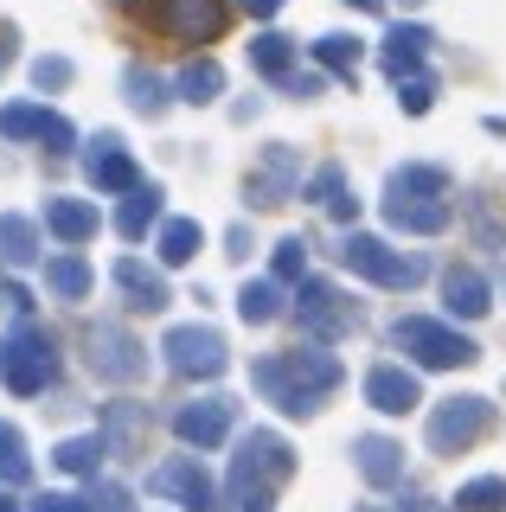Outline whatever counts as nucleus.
<instances>
[{"mask_svg": "<svg viewBox=\"0 0 506 512\" xmlns=\"http://www.w3.org/2000/svg\"><path fill=\"white\" fill-rule=\"evenodd\" d=\"M250 384H257L282 416H314L321 397L340 384V359H334V352H302V346H295V352H270V359L250 365Z\"/></svg>", "mask_w": 506, "mask_h": 512, "instance_id": "1", "label": "nucleus"}, {"mask_svg": "<svg viewBox=\"0 0 506 512\" xmlns=\"http://www.w3.org/2000/svg\"><path fill=\"white\" fill-rule=\"evenodd\" d=\"M289 474H295L289 442H282L276 429H250L244 448H237V461H231V500H237V512H270L276 487Z\"/></svg>", "mask_w": 506, "mask_h": 512, "instance_id": "2", "label": "nucleus"}, {"mask_svg": "<svg viewBox=\"0 0 506 512\" xmlns=\"http://www.w3.org/2000/svg\"><path fill=\"white\" fill-rule=\"evenodd\" d=\"M52 378H58V346H52V333L33 327V320H20V327L0 340V384H7L13 397H39Z\"/></svg>", "mask_w": 506, "mask_h": 512, "instance_id": "3", "label": "nucleus"}, {"mask_svg": "<svg viewBox=\"0 0 506 512\" xmlns=\"http://www.w3.org/2000/svg\"><path fill=\"white\" fill-rule=\"evenodd\" d=\"M122 7L173 45H205L225 32V0H122Z\"/></svg>", "mask_w": 506, "mask_h": 512, "instance_id": "4", "label": "nucleus"}, {"mask_svg": "<svg viewBox=\"0 0 506 512\" xmlns=\"http://www.w3.org/2000/svg\"><path fill=\"white\" fill-rule=\"evenodd\" d=\"M417 365H430V372H442V365H474L481 359V346L468 340V333H455V327H442V320H430V314H410V320H398V333H391Z\"/></svg>", "mask_w": 506, "mask_h": 512, "instance_id": "5", "label": "nucleus"}, {"mask_svg": "<svg viewBox=\"0 0 506 512\" xmlns=\"http://www.w3.org/2000/svg\"><path fill=\"white\" fill-rule=\"evenodd\" d=\"M84 359H90V372L109 378V384H135L141 372H148V346L135 340L129 327H116V320H97V327L84 333Z\"/></svg>", "mask_w": 506, "mask_h": 512, "instance_id": "6", "label": "nucleus"}, {"mask_svg": "<svg viewBox=\"0 0 506 512\" xmlns=\"http://www.w3.org/2000/svg\"><path fill=\"white\" fill-rule=\"evenodd\" d=\"M494 429V404L487 397H449L436 416H430V448L436 455H462Z\"/></svg>", "mask_w": 506, "mask_h": 512, "instance_id": "7", "label": "nucleus"}, {"mask_svg": "<svg viewBox=\"0 0 506 512\" xmlns=\"http://www.w3.org/2000/svg\"><path fill=\"white\" fill-rule=\"evenodd\" d=\"M302 192V154L295 148H263L257 154V167L244 173V199L257 205V212H270V205H282V199H295Z\"/></svg>", "mask_w": 506, "mask_h": 512, "instance_id": "8", "label": "nucleus"}, {"mask_svg": "<svg viewBox=\"0 0 506 512\" xmlns=\"http://www.w3.org/2000/svg\"><path fill=\"white\" fill-rule=\"evenodd\" d=\"M340 263L353 269V276H366V282H378V288H410V282L423 276V269L410 263L404 250L378 244V237H346V244H340Z\"/></svg>", "mask_w": 506, "mask_h": 512, "instance_id": "9", "label": "nucleus"}, {"mask_svg": "<svg viewBox=\"0 0 506 512\" xmlns=\"http://www.w3.org/2000/svg\"><path fill=\"white\" fill-rule=\"evenodd\" d=\"M161 352H167V365L180 378H218L231 365V352H225V340H218L212 327H173L161 340Z\"/></svg>", "mask_w": 506, "mask_h": 512, "instance_id": "10", "label": "nucleus"}, {"mask_svg": "<svg viewBox=\"0 0 506 512\" xmlns=\"http://www.w3.org/2000/svg\"><path fill=\"white\" fill-rule=\"evenodd\" d=\"M295 301H302V327L314 333V340H340V333H353V320H359L353 301H346L334 282H302Z\"/></svg>", "mask_w": 506, "mask_h": 512, "instance_id": "11", "label": "nucleus"}, {"mask_svg": "<svg viewBox=\"0 0 506 512\" xmlns=\"http://www.w3.org/2000/svg\"><path fill=\"white\" fill-rule=\"evenodd\" d=\"M231 423H237L231 397H205V404H186L180 416H173V436L193 442V448H218V442L231 436Z\"/></svg>", "mask_w": 506, "mask_h": 512, "instance_id": "12", "label": "nucleus"}, {"mask_svg": "<svg viewBox=\"0 0 506 512\" xmlns=\"http://www.w3.org/2000/svg\"><path fill=\"white\" fill-rule=\"evenodd\" d=\"M148 487H154V493H173V500H186L193 512H212V480H205V468H199L193 455H173L167 468H154Z\"/></svg>", "mask_w": 506, "mask_h": 512, "instance_id": "13", "label": "nucleus"}, {"mask_svg": "<svg viewBox=\"0 0 506 512\" xmlns=\"http://www.w3.org/2000/svg\"><path fill=\"white\" fill-rule=\"evenodd\" d=\"M366 404L385 410V416H404V410L423 404V391H417V378H410L404 365H372L366 372Z\"/></svg>", "mask_w": 506, "mask_h": 512, "instance_id": "14", "label": "nucleus"}, {"mask_svg": "<svg viewBox=\"0 0 506 512\" xmlns=\"http://www.w3.org/2000/svg\"><path fill=\"white\" fill-rule=\"evenodd\" d=\"M90 180H97V192H135V186H141L135 160L122 154V141H116V135H97V154H90Z\"/></svg>", "mask_w": 506, "mask_h": 512, "instance_id": "15", "label": "nucleus"}, {"mask_svg": "<svg viewBox=\"0 0 506 512\" xmlns=\"http://www.w3.org/2000/svg\"><path fill=\"white\" fill-rule=\"evenodd\" d=\"M353 455H359V474H366L372 487H398V480H404V448L391 436H359Z\"/></svg>", "mask_w": 506, "mask_h": 512, "instance_id": "16", "label": "nucleus"}, {"mask_svg": "<svg viewBox=\"0 0 506 512\" xmlns=\"http://www.w3.org/2000/svg\"><path fill=\"white\" fill-rule=\"evenodd\" d=\"M45 231L65 237V244H84V237H97V205H84V199H45Z\"/></svg>", "mask_w": 506, "mask_h": 512, "instance_id": "17", "label": "nucleus"}, {"mask_svg": "<svg viewBox=\"0 0 506 512\" xmlns=\"http://www.w3.org/2000/svg\"><path fill=\"white\" fill-rule=\"evenodd\" d=\"M385 218L398 231H442L455 218V199H385Z\"/></svg>", "mask_w": 506, "mask_h": 512, "instance_id": "18", "label": "nucleus"}, {"mask_svg": "<svg viewBox=\"0 0 506 512\" xmlns=\"http://www.w3.org/2000/svg\"><path fill=\"white\" fill-rule=\"evenodd\" d=\"M423 52H430V32H423V26H391V39H385V71L404 84V77H417Z\"/></svg>", "mask_w": 506, "mask_h": 512, "instance_id": "19", "label": "nucleus"}, {"mask_svg": "<svg viewBox=\"0 0 506 512\" xmlns=\"http://www.w3.org/2000/svg\"><path fill=\"white\" fill-rule=\"evenodd\" d=\"M116 282H122V288L135 295V308H141V314H161L167 301H173V295H167V282L154 276V269H141L135 256H122V263H116Z\"/></svg>", "mask_w": 506, "mask_h": 512, "instance_id": "20", "label": "nucleus"}, {"mask_svg": "<svg viewBox=\"0 0 506 512\" xmlns=\"http://www.w3.org/2000/svg\"><path fill=\"white\" fill-rule=\"evenodd\" d=\"M442 295H449V314H462V320H481V314H487V282L474 276L468 263L442 276Z\"/></svg>", "mask_w": 506, "mask_h": 512, "instance_id": "21", "label": "nucleus"}, {"mask_svg": "<svg viewBox=\"0 0 506 512\" xmlns=\"http://www.w3.org/2000/svg\"><path fill=\"white\" fill-rule=\"evenodd\" d=\"M250 64H257L263 77H276V84H289V77H295V39H282V32H257V39H250Z\"/></svg>", "mask_w": 506, "mask_h": 512, "instance_id": "22", "label": "nucleus"}, {"mask_svg": "<svg viewBox=\"0 0 506 512\" xmlns=\"http://www.w3.org/2000/svg\"><path fill=\"white\" fill-rule=\"evenodd\" d=\"M39 256V224L33 218H20V212H0V263H33Z\"/></svg>", "mask_w": 506, "mask_h": 512, "instance_id": "23", "label": "nucleus"}, {"mask_svg": "<svg viewBox=\"0 0 506 512\" xmlns=\"http://www.w3.org/2000/svg\"><path fill=\"white\" fill-rule=\"evenodd\" d=\"M199 250H205V231H199V218H167V224H161V263H167V269L193 263Z\"/></svg>", "mask_w": 506, "mask_h": 512, "instance_id": "24", "label": "nucleus"}, {"mask_svg": "<svg viewBox=\"0 0 506 512\" xmlns=\"http://www.w3.org/2000/svg\"><path fill=\"white\" fill-rule=\"evenodd\" d=\"M90 263L84 256H52V263H45V288H52V295H65V301H84L90 295Z\"/></svg>", "mask_w": 506, "mask_h": 512, "instance_id": "25", "label": "nucleus"}, {"mask_svg": "<svg viewBox=\"0 0 506 512\" xmlns=\"http://www.w3.org/2000/svg\"><path fill=\"white\" fill-rule=\"evenodd\" d=\"M148 224H161V186H135L129 192V205H122V212H116V231L122 237H141V231H148Z\"/></svg>", "mask_w": 506, "mask_h": 512, "instance_id": "26", "label": "nucleus"}, {"mask_svg": "<svg viewBox=\"0 0 506 512\" xmlns=\"http://www.w3.org/2000/svg\"><path fill=\"white\" fill-rule=\"evenodd\" d=\"M391 199H449V173L442 167H404V173H391Z\"/></svg>", "mask_w": 506, "mask_h": 512, "instance_id": "27", "label": "nucleus"}, {"mask_svg": "<svg viewBox=\"0 0 506 512\" xmlns=\"http://www.w3.org/2000/svg\"><path fill=\"white\" fill-rule=\"evenodd\" d=\"M308 199H321V205H327V212H334V218H353V212H359V199H353V192H346V173L334 167V160H327V167L314 173Z\"/></svg>", "mask_w": 506, "mask_h": 512, "instance_id": "28", "label": "nucleus"}, {"mask_svg": "<svg viewBox=\"0 0 506 512\" xmlns=\"http://www.w3.org/2000/svg\"><path fill=\"white\" fill-rule=\"evenodd\" d=\"M173 90H180L186 103H212V96L225 90V71H218L212 58H193V64L180 71V84H173Z\"/></svg>", "mask_w": 506, "mask_h": 512, "instance_id": "29", "label": "nucleus"}, {"mask_svg": "<svg viewBox=\"0 0 506 512\" xmlns=\"http://www.w3.org/2000/svg\"><path fill=\"white\" fill-rule=\"evenodd\" d=\"M237 314H244L250 327L276 320V314H282V282H244V295H237Z\"/></svg>", "mask_w": 506, "mask_h": 512, "instance_id": "30", "label": "nucleus"}, {"mask_svg": "<svg viewBox=\"0 0 506 512\" xmlns=\"http://www.w3.org/2000/svg\"><path fill=\"white\" fill-rule=\"evenodd\" d=\"M103 455H109L103 436H71V442H58V468H65V474H97Z\"/></svg>", "mask_w": 506, "mask_h": 512, "instance_id": "31", "label": "nucleus"}, {"mask_svg": "<svg viewBox=\"0 0 506 512\" xmlns=\"http://www.w3.org/2000/svg\"><path fill=\"white\" fill-rule=\"evenodd\" d=\"M359 52H366V39H346V32H327V39L314 45V58H321L334 77H353L359 71Z\"/></svg>", "mask_w": 506, "mask_h": 512, "instance_id": "32", "label": "nucleus"}, {"mask_svg": "<svg viewBox=\"0 0 506 512\" xmlns=\"http://www.w3.org/2000/svg\"><path fill=\"white\" fill-rule=\"evenodd\" d=\"M122 84H129V103L141 109V116H161V109H167V90H161V77H154V71L129 64V71H122Z\"/></svg>", "mask_w": 506, "mask_h": 512, "instance_id": "33", "label": "nucleus"}, {"mask_svg": "<svg viewBox=\"0 0 506 512\" xmlns=\"http://www.w3.org/2000/svg\"><path fill=\"white\" fill-rule=\"evenodd\" d=\"M33 474V461H26V442L13 423H0V487H20V480Z\"/></svg>", "mask_w": 506, "mask_h": 512, "instance_id": "34", "label": "nucleus"}, {"mask_svg": "<svg viewBox=\"0 0 506 512\" xmlns=\"http://www.w3.org/2000/svg\"><path fill=\"white\" fill-rule=\"evenodd\" d=\"M103 423H109V436H116V448H141V436H148L141 404H103Z\"/></svg>", "mask_w": 506, "mask_h": 512, "instance_id": "35", "label": "nucleus"}, {"mask_svg": "<svg viewBox=\"0 0 506 512\" xmlns=\"http://www.w3.org/2000/svg\"><path fill=\"white\" fill-rule=\"evenodd\" d=\"M455 506H462V512H500V506H506V480H500V474L468 480V487L455 493Z\"/></svg>", "mask_w": 506, "mask_h": 512, "instance_id": "36", "label": "nucleus"}, {"mask_svg": "<svg viewBox=\"0 0 506 512\" xmlns=\"http://www.w3.org/2000/svg\"><path fill=\"white\" fill-rule=\"evenodd\" d=\"M39 128H45V109H33V103H7L0 109V135L7 141H20V135L39 141Z\"/></svg>", "mask_w": 506, "mask_h": 512, "instance_id": "37", "label": "nucleus"}, {"mask_svg": "<svg viewBox=\"0 0 506 512\" xmlns=\"http://www.w3.org/2000/svg\"><path fill=\"white\" fill-rule=\"evenodd\" d=\"M302 269H308V244L302 237H282L276 263H270V282H302Z\"/></svg>", "mask_w": 506, "mask_h": 512, "instance_id": "38", "label": "nucleus"}, {"mask_svg": "<svg viewBox=\"0 0 506 512\" xmlns=\"http://www.w3.org/2000/svg\"><path fill=\"white\" fill-rule=\"evenodd\" d=\"M398 103L410 109V116H423V109L436 103V84H430V77H404V84H398Z\"/></svg>", "mask_w": 506, "mask_h": 512, "instance_id": "39", "label": "nucleus"}, {"mask_svg": "<svg viewBox=\"0 0 506 512\" xmlns=\"http://www.w3.org/2000/svg\"><path fill=\"white\" fill-rule=\"evenodd\" d=\"M39 141H45V154H65L71 141H77V128H71L65 116H52V109H45V128H39Z\"/></svg>", "mask_w": 506, "mask_h": 512, "instance_id": "40", "label": "nucleus"}, {"mask_svg": "<svg viewBox=\"0 0 506 512\" xmlns=\"http://www.w3.org/2000/svg\"><path fill=\"white\" fill-rule=\"evenodd\" d=\"M33 84L39 90H65L71 84V58H39L33 64Z\"/></svg>", "mask_w": 506, "mask_h": 512, "instance_id": "41", "label": "nucleus"}, {"mask_svg": "<svg viewBox=\"0 0 506 512\" xmlns=\"http://www.w3.org/2000/svg\"><path fill=\"white\" fill-rule=\"evenodd\" d=\"M90 506H97V512H129V493H122V487H97Z\"/></svg>", "mask_w": 506, "mask_h": 512, "instance_id": "42", "label": "nucleus"}, {"mask_svg": "<svg viewBox=\"0 0 506 512\" xmlns=\"http://www.w3.org/2000/svg\"><path fill=\"white\" fill-rule=\"evenodd\" d=\"M33 512H90V506H84V500H71V493H45Z\"/></svg>", "mask_w": 506, "mask_h": 512, "instance_id": "43", "label": "nucleus"}, {"mask_svg": "<svg viewBox=\"0 0 506 512\" xmlns=\"http://www.w3.org/2000/svg\"><path fill=\"white\" fill-rule=\"evenodd\" d=\"M237 7H244V13H257V20H276V13H282V0H237Z\"/></svg>", "mask_w": 506, "mask_h": 512, "instance_id": "44", "label": "nucleus"}, {"mask_svg": "<svg viewBox=\"0 0 506 512\" xmlns=\"http://www.w3.org/2000/svg\"><path fill=\"white\" fill-rule=\"evenodd\" d=\"M13 39H20V32H13V20H0V71L13 64Z\"/></svg>", "mask_w": 506, "mask_h": 512, "instance_id": "45", "label": "nucleus"}, {"mask_svg": "<svg viewBox=\"0 0 506 512\" xmlns=\"http://www.w3.org/2000/svg\"><path fill=\"white\" fill-rule=\"evenodd\" d=\"M353 7H366V13H378V7H385V0H353Z\"/></svg>", "mask_w": 506, "mask_h": 512, "instance_id": "46", "label": "nucleus"}, {"mask_svg": "<svg viewBox=\"0 0 506 512\" xmlns=\"http://www.w3.org/2000/svg\"><path fill=\"white\" fill-rule=\"evenodd\" d=\"M0 512H13V500H7V487H0Z\"/></svg>", "mask_w": 506, "mask_h": 512, "instance_id": "47", "label": "nucleus"}]
</instances>
